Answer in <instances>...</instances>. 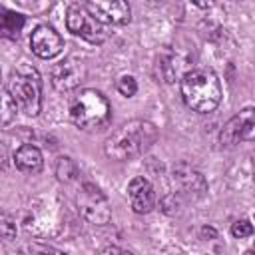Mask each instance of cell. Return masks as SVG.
Returning <instances> with one entry per match:
<instances>
[{
    "instance_id": "13",
    "label": "cell",
    "mask_w": 255,
    "mask_h": 255,
    "mask_svg": "<svg viewBox=\"0 0 255 255\" xmlns=\"http://www.w3.org/2000/svg\"><path fill=\"white\" fill-rule=\"evenodd\" d=\"M42 151L32 145V143H24L16 149L14 153V165L20 169V171H26V173H38L42 169Z\"/></svg>"
},
{
    "instance_id": "4",
    "label": "cell",
    "mask_w": 255,
    "mask_h": 255,
    "mask_svg": "<svg viewBox=\"0 0 255 255\" xmlns=\"http://www.w3.org/2000/svg\"><path fill=\"white\" fill-rule=\"evenodd\" d=\"M6 92L26 116H38L42 110V80L32 66H20L10 74Z\"/></svg>"
},
{
    "instance_id": "23",
    "label": "cell",
    "mask_w": 255,
    "mask_h": 255,
    "mask_svg": "<svg viewBox=\"0 0 255 255\" xmlns=\"http://www.w3.org/2000/svg\"><path fill=\"white\" fill-rule=\"evenodd\" d=\"M245 255H255V249H249V251H247Z\"/></svg>"
},
{
    "instance_id": "16",
    "label": "cell",
    "mask_w": 255,
    "mask_h": 255,
    "mask_svg": "<svg viewBox=\"0 0 255 255\" xmlns=\"http://www.w3.org/2000/svg\"><path fill=\"white\" fill-rule=\"evenodd\" d=\"M116 88H118V92H120L124 98H131V96H135V92H137V82H135L133 76H122V78H118Z\"/></svg>"
},
{
    "instance_id": "15",
    "label": "cell",
    "mask_w": 255,
    "mask_h": 255,
    "mask_svg": "<svg viewBox=\"0 0 255 255\" xmlns=\"http://www.w3.org/2000/svg\"><path fill=\"white\" fill-rule=\"evenodd\" d=\"M56 175H58L60 181L70 183L78 175V167H76V163L70 157H60L58 163H56Z\"/></svg>"
},
{
    "instance_id": "9",
    "label": "cell",
    "mask_w": 255,
    "mask_h": 255,
    "mask_svg": "<svg viewBox=\"0 0 255 255\" xmlns=\"http://www.w3.org/2000/svg\"><path fill=\"white\" fill-rule=\"evenodd\" d=\"M86 8L102 24H128L131 18L129 4L124 0H96L88 2Z\"/></svg>"
},
{
    "instance_id": "20",
    "label": "cell",
    "mask_w": 255,
    "mask_h": 255,
    "mask_svg": "<svg viewBox=\"0 0 255 255\" xmlns=\"http://www.w3.org/2000/svg\"><path fill=\"white\" fill-rule=\"evenodd\" d=\"M34 249H36V253H38V255H66V253H62V251H58V249H54V247L34 245Z\"/></svg>"
},
{
    "instance_id": "5",
    "label": "cell",
    "mask_w": 255,
    "mask_h": 255,
    "mask_svg": "<svg viewBox=\"0 0 255 255\" xmlns=\"http://www.w3.org/2000/svg\"><path fill=\"white\" fill-rule=\"evenodd\" d=\"M76 205L80 215L92 225H104L112 217L108 197L94 183H84L76 195Z\"/></svg>"
},
{
    "instance_id": "1",
    "label": "cell",
    "mask_w": 255,
    "mask_h": 255,
    "mask_svg": "<svg viewBox=\"0 0 255 255\" xmlns=\"http://www.w3.org/2000/svg\"><path fill=\"white\" fill-rule=\"evenodd\" d=\"M157 139V128L147 120H129L120 126L104 143L110 159L126 161L145 153Z\"/></svg>"
},
{
    "instance_id": "22",
    "label": "cell",
    "mask_w": 255,
    "mask_h": 255,
    "mask_svg": "<svg viewBox=\"0 0 255 255\" xmlns=\"http://www.w3.org/2000/svg\"><path fill=\"white\" fill-rule=\"evenodd\" d=\"M201 235H203V237H215V231H213L211 227H203V229H201Z\"/></svg>"
},
{
    "instance_id": "19",
    "label": "cell",
    "mask_w": 255,
    "mask_h": 255,
    "mask_svg": "<svg viewBox=\"0 0 255 255\" xmlns=\"http://www.w3.org/2000/svg\"><path fill=\"white\" fill-rule=\"evenodd\" d=\"M0 231H2V237H4V239H14V237H16V223H12V219H10L6 213H2Z\"/></svg>"
},
{
    "instance_id": "11",
    "label": "cell",
    "mask_w": 255,
    "mask_h": 255,
    "mask_svg": "<svg viewBox=\"0 0 255 255\" xmlns=\"http://www.w3.org/2000/svg\"><path fill=\"white\" fill-rule=\"evenodd\" d=\"M171 175H173V181L181 187V191L187 193L189 197H201L207 191L205 177L189 163H183V161L175 163L171 169Z\"/></svg>"
},
{
    "instance_id": "18",
    "label": "cell",
    "mask_w": 255,
    "mask_h": 255,
    "mask_svg": "<svg viewBox=\"0 0 255 255\" xmlns=\"http://www.w3.org/2000/svg\"><path fill=\"white\" fill-rule=\"evenodd\" d=\"M251 233H253V225H251L247 219H239V221H235V223L231 225V235L237 237V239H245V237H249Z\"/></svg>"
},
{
    "instance_id": "12",
    "label": "cell",
    "mask_w": 255,
    "mask_h": 255,
    "mask_svg": "<svg viewBox=\"0 0 255 255\" xmlns=\"http://www.w3.org/2000/svg\"><path fill=\"white\" fill-rule=\"evenodd\" d=\"M128 197L135 213H149L155 207V191L145 177H133L128 183Z\"/></svg>"
},
{
    "instance_id": "10",
    "label": "cell",
    "mask_w": 255,
    "mask_h": 255,
    "mask_svg": "<svg viewBox=\"0 0 255 255\" xmlns=\"http://www.w3.org/2000/svg\"><path fill=\"white\" fill-rule=\"evenodd\" d=\"M30 48L32 52L38 56V58H44V60H50L54 56H58L64 48V40L62 36L48 24H42L38 26L32 36H30Z\"/></svg>"
},
{
    "instance_id": "17",
    "label": "cell",
    "mask_w": 255,
    "mask_h": 255,
    "mask_svg": "<svg viewBox=\"0 0 255 255\" xmlns=\"http://www.w3.org/2000/svg\"><path fill=\"white\" fill-rule=\"evenodd\" d=\"M16 110H18L16 102H14L12 96L6 92L4 98H2V126H8V124L16 118Z\"/></svg>"
},
{
    "instance_id": "21",
    "label": "cell",
    "mask_w": 255,
    "mask_h": 255,
    "mask_svg": "<svg viewBox=\"0 0 255 255\" xmlns=\"http://www.w3.org/2000/svg\"><path fill=\"white\" fill-rule=\"evenodd\" d=\"M106 255H133V253H129V251H126V249H120V247H110V249L106 251Z\"/></svg>"
},
{
    "instance_id": "14",
    "label": "cell",
    "mask_w": 255,
    "mask_h": 255,
    "mask_svg": "<svg viewBox=\"0 0 255 255\" xmlns=\"http://www.w3.org/2000/svg\"><path fill=\"white\" fill-rule=\"evenodd\" d=\"M0 12H2V18H0L2 36L16 40L20 30H22V26H24V16L18 14V12H12V10H4V8H0Z\"/></svg>"
},
{
    "instance_id": "8",
    "label": "cell",
    "mask_w": 255,
    "mask_h": 255,
    "mask_svg": "<svg viewBox=\"0 0 255 255\" xmlns=\"http://www.w3.org/2000/svg\"><path fill=\"white\" fill-rule=\"evenodd\" d=\"M239 141H255V108H245L233 116L219 133L223 147H233Z\"/></svg>"
},
{
    "instance_id": "7",
    "label": "cell",
    "mask_w": 255,
    "mask_h": 255,
    "mask_svg": "<svg viewBox=\"0 0 255 255\" xmlns=\"http://www.w3.org/2000/svg\"><path fill=\"white\" fill-rule=\"evenodd\" d=\"M88 76V66L78 56H68L54 64L50 72V82L56 92H72L76 90Z\"/></svg>"
},
{
    "instance_id": "6",
    "label": "cell",
    "mask_w": 255,
    "mask_h": 255,
    "mask_svg": "<svg viewBox=\"0 0 255 255\" xmlns=\"http://www.w3.org/2000/svg\"><path fill=\"white\" fill-rule=\"evenodd\" d=\"M66 26L74 36L84 38L90 44H102L108 38V32L102 22H98L86 4H72L66 14Z\"/></svg>"
},
{
    "instance_id": "3",
    "label": "cell",
    "mask_w": 255,
    "mask_h": 255,
    "mask_svg": "<svg viewBox=\"0 0 255 255\" xmlns=\"http://www.w3.org/2000/svg\"><path fill=\"white\" fill-rule=\"evenodd\" d=\"M70 120L80 129H102L112 120V108L98 90H82L70 104Z\"/></svg>"
},
{
    "instance_id": "2",
    "label": "cell",
    "mask_w": 255,
    "mask_h": 255,
    "mask_svg": "<svg viewBox=\"0 0 255 255\" xmlns=\"http://www.w3.org/2000/svg\"><path fill=\"white\" fill-rule=\"evenodd\" d=\"M181 98L193 112H213L221 102V84L217 74L209 68H195L185 72L181 78Z\"/></svg>"
}]
</instances>
